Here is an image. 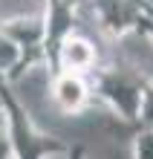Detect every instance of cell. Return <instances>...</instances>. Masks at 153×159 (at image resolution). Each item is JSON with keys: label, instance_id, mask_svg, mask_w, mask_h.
Listing matches in <instances>:
<instances>
[{"label": "cell", "instance_id": "1", "mask_svg": "<svg viewBox=\"0 0 153 159\" xmlns=\"http://www.w3.org/2000/svg\"><path fill=\"white\" fill-rule=\"evenodd\" d=\"M61 98L66 104H78L81 101V84L78 81H64L61 84Z\"/></svg>", "mask_w": 153, "mask_h": 159}]
</instances>
